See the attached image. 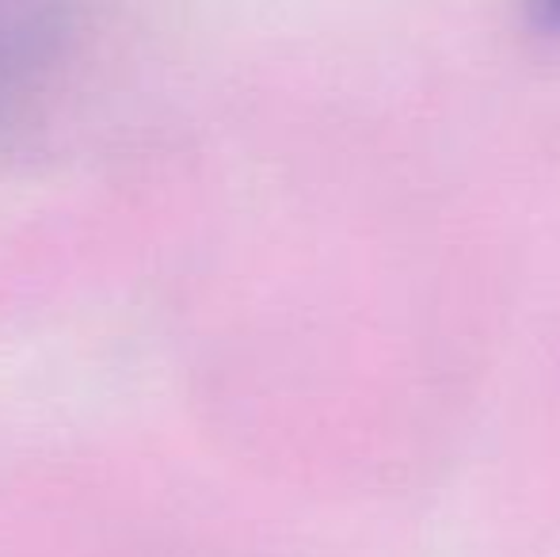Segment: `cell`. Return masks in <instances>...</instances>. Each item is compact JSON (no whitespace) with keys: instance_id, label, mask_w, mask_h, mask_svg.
Instances as JSON below:
<instances>
[{"instance_id":"cell-1","label":"cell","mask_w":560,"mask_h":557,"mask_svg":"<svg viewBox=\"0 0 560 557\" xmlns=\"http://www.w3.org/2000/svg\"><path fill=\"white\" fill-rule=\"evenodd\" d=\"M81 43V0H0V153L27 135Z\"/></svg>"},{"instance_id":"cell-2","label":"cell","mask_w":560,"mask_h":557,"mask_svg":"<svg viewBox=\"0 0 560 557\" xmlns=\"http://www.w3.org/2000/svg\"><path fill=\"white\" fill-rule=\"evenodd\" d=\"M538 20L541 27L560 31V0H538Z\"/></svg>"}]
</instances>
